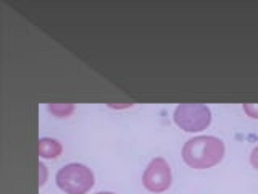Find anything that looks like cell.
<instances>
[{
	"label": "cell",
	"mask_w": 258,
	"mask_h": 194,
	"mask_svg": "<svg viewBox=\"0 0 258 194\" xmlns=\"http://www.w3.org/2000/svg\"><path fill=\"white\" fill-rule=\"evenodd\" d=\"M250 164H252L253 168L258 170V146H255L252 152H250Z\"/></svg>",
	"instance_id": "ba28073f"
},
{
	"label": "cell",
	"mask_w": 258,
	"mask_h": 194,
	"mask_svg": "<svg viewBox=\"0 0 258 194\" xmlns=\"http://www.w3.org/2000/svg\"><path fill=\"white\" fill-rule=\"evenodd\" d=\"M173 181L171 167L168 160L163 157H155L149 162L142 175V184L150 192H163L166 191Z\"/></svg>",
	"instance_id": "277c9868"
},
{
	"label": "cell",
	"mask_w": 258,
	"mask_h": 194,
	"mask_svg": "<svg viewBox=\"0 0 258 194\" xmlns=\"http://www.w3.org/2000/svg\"><path fill=\"white\" fill-rule=\"evenodd\" d=\"M48 112H52L55 117L58 118H67L70 117L73 112H75V104L71 102H53V104H48Z\"/></svg>",
	"instance_id": "8992f818"
},
{
	"label": "cell",
	"mask_w": 258,
	"mask_h": 194,
	"mask_svg": "<svg viewBox=\"0 0 258 194\" xmlns=\"http://www.w3.org/2000/svg\"><path fill=\"white\" fill-rule=\"evenodd\" d=\"M110 105V107H113V109H123V107H131V105L133 104H108Z\"/></svg>",
	"instance_id": "30bf717a"
},
{
	"label": "cell",
	"mask_w": 258,
	"mask_h": 194,
	"mask_svg": "<svg viewBox=\"0 0 258 194\" xmlns=\"http://www.w3.org/2000/svg\"><path fill=\"white\" fill-rule=\"evenodd\" d=\"M39 172H40V178H39V186H42L45 183V176H47V168L42 162H39Z\"/></svg>",
	"instance_id": "9c48e42d"
},
{
	"label": "cell",
	"mask_w": 258,
	"mask_h": 194,
	"mask_svg": "<svg viewBox=\"0 0 258 194\" xmlns=\"http://www.w3.org/2000/svg\"><path fill=\"white\" fill-rule=\"evenodd\" d=\"M55 181L67 194H86L94 186L95 178L94 172L87 165L73 162V164L63 165L56 172Z\"/></svg>",
	"instance_id": "7a4b0ae2"
},
{
	"label": "cell",
	"mask_w": 258,
	"mask_h": 194,
	"mask_svg": "<svg viewBox=\"0 0 258 194\" xmlns=\"http://www.w3.org/2000/svg\"><path fill=\"white\" fill-rule=\"evenodd\" d=\"M95 194H116V192H111V191H99V192H95Z\"/></svg>",
	"instance_id": "8fae6325"
},
{
	"label": "cell",
	"mask_w": 258,
	"mask_h": 194,
	"mask_svg": "<svg viewBox=\"0 0 258 194\" xmlns=\"http://www.w3.org/2000/svg\"><path fill=\"white\" fill-rule=\"evenodd\" d=\"M224 142L216 136H196L185 141L182 159L190 168L205 170L220 164L224 157Z\"/></svg>",
	"instance_id": "6da1fadb"
},
{
	"label": "cell",
	"mask_w": 258,
	"mask_h": 194,
	"mask_svg": "<svg viewBox=\"0 0 258 194\" xmlns=\"http://www.w3.org/2000/svg\"><path fill=\"white\" fill-rule=\"evenodd\" d=\"M244 112L248 117L258 118V104H244Z\"/></svg>",
	"instance_id": "52a82bcc"
},
{
	"label": "cell",
	"mask_w": 258,
	"mask_h": 194,
	"mask_svg": "<svg viewBox=\"0 0 258 194\" xmlns=\"http://www.w3.org/2000/svg\"><path fill=\"white\" fill-rule=\"evenodd\" d=\"M63 152V146L53 137H40L39 139V156L42 159H56Z\"/></svg>",
	"instance_id": "5b68a950"
},
{
	"label": "cell",
	"mask_w": 258,
	"mask_h": 194,
	"mask_svg": "<svg viewBox=\"0 0 258 194\" xmlns=\"http://www.w3.org/2000/svg\"><path fill=\"white\" fill-rule=\"evenodd\" d=\"M173 118L185 133H197L212 123V110L205 104H179L174 109Z\"/></svg>",
	"instance_id": "3957f363"
}]
</instances>
